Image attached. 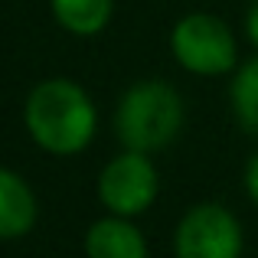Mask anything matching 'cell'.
<instances>
[{"mask_svg":"<svg viewBox=\"0 0 258 258\" xmlns=\"http://www.w3.org/2000/svg\"><path fill=\"white\" fill-rule=\"evenodd\" d=\"M26 138L52 157H76L98 134V105L76 79H39L23 98Z\"/></svg>","mask_w":258,"mask_h":258,"instance_id":"cell-1","label":"cell"},{"mask_svg":"<svg viewBox=\"0 0 258 258\" xmlns=\"http://www.w3.org/2000/svg\"><path fill=\"white\" fill-rule=\"evenodd\" d=\"M183 124H186L183 95L164 79H141L127 85L114 108V138L127 151H164L180 138Z\"/></svg>","mask_w":258,"mask_h":258,"instance_id":"cell-2","label":"cell"},{"mask_svg":"<svg viewBox=\"0 0 258 258\" xmlns=\"http://www.w3.org/2000/svg\"><path fill=\"white\" fill-rule=\"evenodd\" d=\"M170 56L189 76H232L239 69V39L222 17L193 10L170 26Z\"/></svg>","mask_w":258,"mask_h":258,"instance_id":"cell-3","label":"cell"},{"mask_svg":"<svg viewBox=\"0 0 258 258\" xmlns=\"http://www.w3.org/2000/svg\"><path fill=\"white\" fill-rule=\"evenodd\" d=\"M95 196L98 206L111 216H124V219L144 216L160 196V173L154 154L121 147V154L105 160V167L95 176Z\"/></svg>","mask_w":258,"mask_h":258,"instance_id":"cell-4","label":"cell"},{"mask_svg":"<svg viewBox=\"0 0 258 258\" xmlns=\"http://www.w3.org/2000/svg\"><path fill=\"white\" fill-rule=\"evenodd\" d=\"M242 248L239 216L216 200L193 203L173 229V258H242Z\"/></svg>","mask_w":258,"mask_h":258,"instance_id":"cell-5","label":"cell"},{"mask_svg":"<svg viewBox=\"0 0 258 258\" xmlns=\"http://www.w3.org/2000/svg\"><path fill=\"white\" fill-rule=\"evenodd\" d=\"M82 252L85 258H151V245L134 219L105 213L85 229Z\"/></svg>","mask_w":258,"mask_h":258,"instance_id":"cell-6","label":"cell"},{"mask_svg":"<svg viewBox=\"0 0 258 258\" xmlns=\"http://www.w3.org/2000/svg\"><path fill=\"white\" fill-rule=\"evenodd\" d=\"M39 200L23 173L0 167V242H17L36 229Z\"/></svg>","mask_w":258,"mask_h":258,"instance_id":"cell-7","label":"cell"},{"mask_svg":"<svg viewBox=\"0 0 258 258\" xmlns=\"http://www.w3.org/2000/svg\"><path fill=\"white\" fill-rule=\"evenodd\" d=\"M49 13L69 36L92 39L108 30L114 17V0H49Z\"/></svg>","mask_w":258,"mask_h":258,"instance_id":"cell-8","label":"cell"},{"mask_svg":"<svg viewBox=\"0 0 258 258\" xmlns=\"http://www.w3.org/2000/svg\"><path fill=\"white\" fill-rule=\"evenodd\" d=\"M229 108L242 131L258 138V56L239 62L229 76Z\"/></svg>","mask_w":258,"mask_h":258,"instance_id":"cell-9","label":"cell"},{"mask_svg":"<svg viewBox=\"0 0 258 258\" xmlns=\"http://www.w3.org/2000/svg\"><path fill=\"white\" fill-rule=\"evenodd\" d=\"M242 186H245V196H248V203L258 209V151L248 157V164H245V176H242Z\"/></svg>","mask_w":258,"mask_h":258,"instance_id":"cell-10","label":"cell"},{"mask_svg":"<svg viewBox=\"0 0 258 258\" xmlns=\"http://www.w3.org/2000/svg\"><path fill=\"white\" fill-rule=\"evenodd\" d=\"M245 39L252 43V49L258 52V0H252L245 10Z\"/></svg>","mask_w":258,"mask_h":258,"instance_id":"cell-11","label":"cell"}]
</instances>
